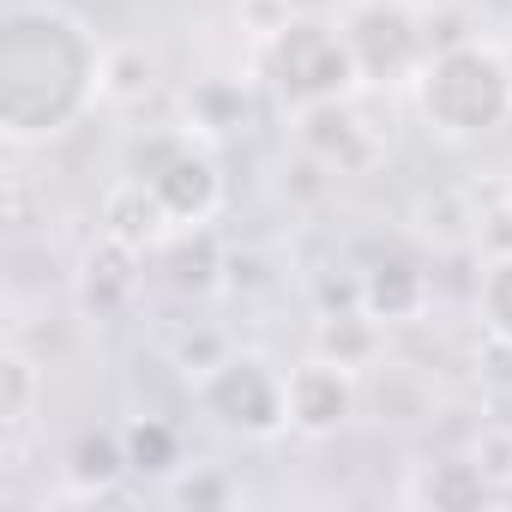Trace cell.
I'll list each match as a JSON object with an SVG mask.
<instances>
[{"instance_id": "1", "label": "cell", "mask_w": 512, "mask_h": 512, "mask_svg": "<svg viewBox=\"0 0 512 512\" xmlns=\"http://www.w3.org/2000/svg\"><path fill=\"white\" fill-rule=\"evenodd\" d=\"M103 43L61 0H13L0 13V133L43 145L103 103Z\"/></svg>"}, {"instance_id": "2", "label": "cell", "mask_w": 512, "mask_h": 512, "mask_svg": "<svg viewBox=\"0 0 512 512\" xmlns=\"http://www.w3.org/2000/svg\"><path fill=\"white\" fill-rule=\"evenodd\" d=\"M416 109L440 139H488L512 121V61L494 43L452 37L416 73Z\"/></svg>"}, {"instance_id": "3", "label": "cell", "mask_w": 512, "mask_h": 512, "mask_svg": "<svg viewBox=\"0 0 512 512\" xmlns=\"http://www.w3.org/2000/svg\"><path fill=\"white\" fill-rule=\"evenodd\" d=\"M266 73H272V91L290 109H308V103H332V97H356L362 91L356 55H350L338 19H290L284 31H272L266 37Z\"/></svg>"}, {"instance_id": "4", "label": "cell", "mask_w": 512, "mask_h": 512, "mask_svg": "<svg viewBox=\"0 0 512 512\" xmlns=\"http://www.w3.org/2000/svg\"><path fill=\"white\" fill-rule=\"evenodd\" d=\"M193 404L205 410L211 428L241 434V440H278L290 428V392H284V368H272L253 350H229L217 368H205L193 380Z\"/></svg>"}, {"instance_id": "5", "label": "cell", "mask_w": 512, "mask_h": 512, "mask_svg": "<svg viewBox=\"0 0 512 512\" xmlns=\"http://www.w3.org/2000/svg\"><path fill=\"white\" fill-rule=\"evenodd\" d=\"M127 175L145 181L163 199V211L175 217V229L211 223L223 211V169H217V157L205 145H193L187 127H157V133L133 139Z\"/></svg>"}, {"instance_id": "6", "label": "cell", "mask_w": 512, "mask_h": 512, "mask_svg": "<svg viewBox=\"0 0 512 512\" xmlns=\"http://www.w3.org/2000/svg\"><path fill=\"white\" fill-rule=\"evenodd\" d=\"M338 31H344V43L356 55L362 91L416 85V73L434 55V31H428V19L410 7V0H350V7L338 13Z\"/></svg>"}, {"instance_id": "7", "label": "cell", "mask_w": 512, "mask_h": 512, "mask_svg": "<svg viewBox=\"0 0 512 512\" xmlns=\"http://www.w3.org/2000/svg\"><path fill=\"white\" fill-rule=\"evenodd\" d=\"M284 392H290V428L308 440H332L362 404V368L308 350L296 368H284Z\"/></svg>"}, {"instance_id": "8", "label": "cell", "mask_w": 512, "mask_h": 512, "mask_svg": "<svg viewBox=\"0 0 512 512\" xmlns=\"http://www.w3.org/2000/svg\"><path fill=\"white\" fill-rule=\"evenodd\" d=\"M290 133H296L302 157L320 163V169H332V175H362V169H374V157H380V139H374V127L362 121L356 97H332V103L290 109Z\"/></svg>"}, {"instance_id": "9", "label": "cell", "mask_w": 512, "mask_h": 512, "mask_svg": "<svg viewBox=\"0 0 512 512\" xmlns=\"http://www.w3.org/2000/svg\"><path fill=\"white\" fill-rule=\"evenodd\" d=\"M97 235H109V241H121V247H133V253H157V247L175 235V217L163 211V199H157L145 181L121 175V181L103 193V205H97Z\"/></svg>"}, {"instance_id": "10", "label": "cell", "mask_w": 512, "mask_h": 512, "mask_svg": "<svg viewBox=\"0 0 512 512\" xmlns=\"http://www.w3.org/2000/svg\"><path fill=\"white\" fill-rule=\"evenodd\" d=\"M356 278H362V314L380 320V326L416 320L428 308V290H434L422 260H410V253H380V260L368 272H356Z\"/></svg>"}, {"instance_id": "11", "label": "cell", "mask_w": 512, "mask_h": 512, "mask_svg": "<svg viewBox=\"0 0 512 512\" xmlns=\"http://www.w3.org/2000/svg\"><path fill=\"white\" fill-rule=\"evenodd\" d=\"M139 266H145V253H133V247L97 235V247L85 253V272H79V302H85V314H97V320L121 314V308L133 302V290H139Z\"/></svg>"}, {"instance_id": "12", "label": "cell", "mask_w": 512, "mask_h": 512, "mask_svg": "<svg viewBox=\"0 0 512 512\" xmlns=\"http://www.w3.org/2000/svg\"><path fill=\"white\" fill-rule=\"evenodd\" d=\"M157 260H163V272H169V284H175L181 296H205V290H217V278H223V241H217L211 223H193V229H175V235L157 247Z\"/></svg>"}, {"instance_id": "13", "label": "cell", "mask_w": 512, "mask_h": 512, "mask_svg": "<svg viewBox=\"0 0 512 512\" xmlns=\"http://www.w3.org/2000/svg\"><path fill=\"white\" fill-rule=\"evenodd\" d=\"M404 500L410 506H482L494 500V482L476 470V458H440V464H416V476L404 482Z\"/></svg>"}, {"instance_id": "14", "label": "cell", "mask_w": 512, "mask_h": 512, "mask_svg": "<svg viewBox=\"0 0 512 512\" xmlns=\"http://www.w3.org/2000/svg\"><path fill=\"white\" fill-rule=\"evenodd\" d=\"M37 404H43V368L19 344H7L0 350V434H7V452L25 446V434L37 422Z\"/></svg>"}, {"instance_id": "15", "label": "cell", "mask_w": 512, "mask_h": 512, "mask_svg": "<svg viewBox=\"0 0 512 512\" xmlns=\"http://www.w3.org/2000/svg\"><path fill=\"white\" fill-rule=\"evenodd\" d=\"M121 476H133L121 434H85V440L67 452L73 500H121Z\"/></svg>"}, {"instance_id": "16", "label": "cell", "mask_w": 512, "mask_h": 512, "mask_svg": "<svg viewBox=\"0 0 512 512\" xmlns=\"http://www.w3.org/2000/svg\"><path fill=\"white\" fill-rule=\"evenodd\" d=\"M314 350H320V356H332V362L368 368V362L380 356V320H368L362 308L320 314V326H314Z\"/></svg>"}, {"instance_id": "17", "label": "cell", "mask_w": 512, "mask_h": 512, "mask_svg": "<svg viewBox=\"0 0 512 512\" xmlns=\"http://www.w3.org/2000/svg\"><path fill=\"white\" fill-rule=\"evenodd\" d=\"M247 121V91L235 79H199L187 91V133H205V139H223Z\"/></svg>"}, {"instance_id": "18", "label": "cell", "mask_w": 512, "mask_h": 512, "mask_svg": "<svg viewBox=\"0 0 512 512\" xmlns=\"http://www.w3.org/2000/svg\"><path fill=\"white\" fill-rule=\"evenodd\" d=\"M121 446H127V470L133 476H175L181 470V434L163 416H133L121 428Z\"/></svg>"}, {"instance_id": "19", "label": "cell", "mask_w": 512, "mask_h": 512, "mask_svg": "<svg viewBox=\"0 0 512 512\" xmlns=\"http://www.w3.org/2000/svg\"><path fill=\"white\" fill-rule=\"evenodd\" d=\"M476 326L488 332V344L512 350V247L488 253V266L476 278Z\"/></svg>"}, {"instance_id": "20", "label": "cell", "mask_w": 512, "mask_h": 512, "mask_svg": "<svg viewBox=\"0 0 512 512\" xmlns=\"http://www.w3.org/2000/svg\"><path fill=\"white\" fill-rule=\"evenodd\" d=\"M470 458H476V470L494 482V494H506V488H512V428H506V422H488V428L476 434Z\"/></svg>"}, {"instance_id": "21", "label": "cell", "mask_w": 512, "mask_h": 512, "mask_svg": "<svg viewBox=\"0 0 512 512\" xmlns=\"http://www.w3.org/2000/svg\"><path fill=\"white\" fill-rule=\"evenodd\" d=\"M169 494L181 500V506H223V500H235L241 488L217 470V464H199V470H187V476H175L169 482Z\"/></svg>"}, {"instance_id": "22", "label": "cell", "mask_w": 512, "mask_h": 512, "mask_svg": "<svg viewBox=\"0 0 512 512\" xmlns=\"http://www.w3.org/2000/svg\"><path fill=\"white\" fill-rule=\"evenodd\" d=\"M229 356V344H223V332H187L181 344H175V368L187 374V386L205 374V368H217Z\"/></svg>"}, {"instance_id": "23", "label": "cell", "mask_w": 512, "mask_h": 512, "mask_svg": "<svg viewBox=\"0 0 512 512\" xmlns=\"http://www.w3.org/2000/svg\"><path fill=\"white\" fill-rule=\"evenodd\" d=\"M500 199H506V211H512V181H506V193H500Z\"/></svg>"}]
</instances>
